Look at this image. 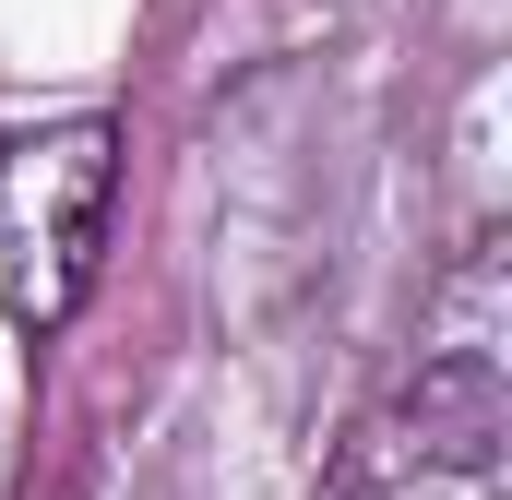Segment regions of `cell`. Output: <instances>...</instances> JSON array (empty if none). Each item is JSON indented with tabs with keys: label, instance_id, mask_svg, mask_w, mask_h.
<instances>
[{
	"label": "cell",
	"instance_id": "6da1fadb",
	"mask_svg": "<svg viewBox=\"0 0 512 500\" xmlns=\"http://www.w3.org/2000/svg\"><path fill=\"white\" fill-rule=\"evenodd\" d=\"M108 203H120V131L108 120L24 131L0 155V310L24 334H60L84 310L96 250H108Z\"/></svg>",
	"mask_w": 512,
	"mask_h": 500
}]
</instances>
